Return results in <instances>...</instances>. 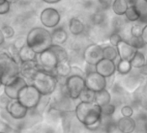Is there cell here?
Segmentation results:
<instances>
[{"label":"cell","mask_w":147,"mask_h":133,"mask_svg":"<svg viewBox=\"0 0 147 133\" xmlns=\"http://www.w3.org/2000/svg\"><path fill=\"white\" fill-rule=\"evenodd\" d=\"M144 22H136L134 24L131 25V30H130V36H135V37H140L142 36V32H143V29L144 27V25H142Z\"/></svg>","instance_id":"cell-30"},{"label":"cell","mask_w":147,"mask_h":133,"mask_svg":"<svg viewBox=\"0 0 147 133\" xmlns=\"http://www.w3.org/2000/svg\"><path fill=\"white\" fill-rule=\"evenodd\" d=\"M51 35H52V39H53V44L62 45L68 39V35L62 27H58L55 29L51 32Z\"/></svg>","instance_id":"cell-20"},{"label":"cell","mask_w":147,"mask_h":133,"mask_svg":"<svg viewBox=\"0 0 147 133\" xmlns=\"http://www.w3.org/2000/svg\"><path fill=\"white\" fill-rule=\"evenodd\" d=\"M20 76V62L10 53L0 52V83L6 86Z\"/></svg>","instance_id":"cell-1"},{"label":"cell","mask_w":147,"mask_h":133,"mask_svg":"<svg viewBox=\"0 0 147 133\" xmlns=\"http://www.w3.org/2000/svg\"><path fill=\"white\" fill-rule=\"evenodd\" d=\"M120 113L122 117H126V118H132V115L134 113L133 108L131 105H123L120 109Z\"/></svg>","instance_id":"cell-36"},{"label":"cell","mask_w":147,"mask_h":133,"mask_svg":"<svg viewBox=\"0 0 147 133\" xmlns=\"http://www.w3.org/2000/svg\"><path fill=\"white\" fill-rule=\"evenodd\" d=\"M0 133H5V132H2V131H0Z\"/></svg>","instance_id":"cell-47"},{"label":"cell","mask_w":147,"mask_h":133,"mask_svg":"<svg viewBox=\"0 0 147 133\" xmlns=\"http://www.w3.org/2000/svg\"><path fill=\"white\" fill-rule=\"evenodd\" d=\"M94 69L98 74L101 75L105 78L113 77L115 72L117 71L114 60H111L105 58H103L94 66Z\"/></svg>","instance_id":"cell-14"},{"label":"cell","mask_w":147,"mask_h":133,"mask_svg":"<svg viewBox=\"0 0 147 133\" xmlns=\"http://www.w3.org/2000/svg\"><path fill=\"white\" fill-rule=\"evenodd\" d=\"M117 129L121 133H132L136 130V122L132 118L122 117L117 121Z\"/></svg>","instance_id":"cell-16"},{"label":"cell","mask_w":147,"mask_h":133,"mask_svg":"<svg viewBox=\"0 0 147 133\" xmlns=\"http://www.w3.org/2000/svg\"><path fill=\"white\" fill-rule=\"evenodd\" d=\"M71 70H72V65L70 63V60H62L58 62L55 69V74L57 76V78L67 79L71 74Z\"/></svg>","instance_id":"cell-18"},{"label":"cell","mask_w":147,"mask_h":133,"mask_svg":"<svg viewBox=\"0 0 147 133\" xmlns=\"http://www.w3.org/2000/svg\"><path fill=\"white\" fill-rule=\"evenodd\" d=\"M27 85V81L22 76H19L11 83L5 86V94L11 99H18L20 91Z\"/></svg>","instance_id":"cell-13"},{"label":"cell","mask_w":147,"mask_h":133,"mask_svg":"<svg viewBox=\"0 0 147 133\" xmlns=\"http://www.w3.org/2000/svg\"><path fill=\"white\" fill-rule=\"evenodd\" d=\"M129 7V4L127 0H113L112 5L113 11L117 16H124Z\"/></svg>","instance_id":"cell-21"},{"label":"cell","mask_w":147,"mask_h":133,"mask_svg":"<svg viewBox=\"0 0 147 133\" xmlns=\"http://www.w3.org/2000/svg\"><path fill=\"white\" fill-rule=\"evenodd\" d=\"M97 2L102 11L109 10L112 7L113 3V0H97Z\"/></svg>","instance_id":"cell-37"},{"label":"cell","mask_w":147,"mask_h":133,"mask_svg":"<svg viewBox=\"0 0 147 133\" xmlns=\"http://www.w3.org/2000/svg\"><path fill=\"white\" fill-rule=\"evenodd\" d=\"M76 118L85 127L92 125L101 120V107L95 102H82L80 101L75 111Z\"/></svg>","instance_id":"cell-3"},{"label":"cell","mask_w":147,"mask_h":133,"mask_svg":"<svg viewBox=\"0 0 147 133\" xmlns=\"http://www.w3.org/2000/svg\"><path fill=\"white\" fill-rule=\"evenodd\" d=\"M41 93L32 85L28 84L19 93L18 100L29 110L36 109L42 99Z\"/></svg>","instance_id":"cell-5"},{"label":"cell","mask_w":147,"mask_h":133,"mask_svg":"<svg viewBox=\"0 0 147 133\" xmlns=\"http://www.w3.org/2000/svg\"><path fill=\"white\" fill-rule=\"evenodd\" d=\"M143 41L144 42L145 45H147V24L144 25V29H143V32H142V36H141Z\"/></svg>","instance_id":"cell-39"},{"label":"cell","mask_w":147,"mask_h":133,"mask_svg":"<svg viewBox=\"0 0 147 133\" xmlns=\"http://www.w3.org/2000/svg\"><path fill=\"white\" fill-rule=\"evenodd\" d=\"M95 93H96L95 92L86 87L82 93V94L80 95L79 100L82 102H94Z\"/></svg>","instance_id":"cell-28"},{"label":"cell","mask_w":147,"mask_h":133,"mask_svg":"<svg viewBox=\"0 0 147 133\" xmlns=\"http://www.w3.org/2000/svg\"><path fill=\"white\" fill-rule=\"evenodd\" d=\"M146 66H147V58H146Z\"/></svg>","instance_id":"cell-45"},{"label":"cell","mask_w":147,"mask_h":133,"mask_svg":"<svg viewBox=\"0 0 147 133\" xmlns=\"http://www.w3.org/2000/svg\"><path fill=\"white\" fill-rule=\"evenodd\" d=\"M68 30L74 36H80L85 32V24L78 17H72L68 22Z\"/></svg>","instance_id":"cell-17"},{"label":"cell","mask_w":147,"mask_h":133,"mask_svg":"<svg viewBox=\"0 0 147 133\" xmlns=\"http://www.w3.org/2000/svg\"><path fill=\"white\" fill-rule=\"evenodd\" d=\"M7 1L10 3V4H15V3H17V2H18L19 0H7Z\"/></svg>","instance_id":"cell-43"},{"label":"cell","mask_w":147,"mask_h":133,"mask_svg":"<svg viewBox=\"0 0 147 133\" xmlns=\"http://www.w3.org/2000/svg\"><path fill=\"white\" fill-rule=\"evenodd\" d=\"M5 111L8 115L13 119L21 120L27 116L29 109L23 105L18 99H11Z\"/></svg>","instance_id":"cell-12"},{"label":"cell","mask_w":147,"mask_h":133,"mask_svg":"<svg viewBox=\"0 0 147 133\" xmlns=\"http://www.w3.org/2000/svg\"><path fill=\"white\" fill-rule=\"evenodd\" d=\"M116 69L119 75H128L132 69L131 61L130 60H119L116 65Z\"/></svg>","instance_id":"cell-25"},{"label":"cell","mask_w":147,"mask_h":133,"mask_svg":"<svg viewBox=\"0 0 147 133\" xmlns=\"http://www.w3.org/2000/svg\"><path fill=\"white\" fill-rule=\"evenodd\" d=\"M40 21L44 27L53 29L55 27H57V25L59 24L61 21V15L56 9L49 7L42 10V11L41 12Z\"/></svg>","instance_id":"cell-10"},{"label":"cell","mask_w":147,"mask_h":133,"mask_svg":"<svg viewBox=\"0 0 147 133\" xmlns=\"http://www.w3.org/2000/svg\"><path fill=\"white\" fill-rule=\"evenodd\" d=\"M42 69L37 60H28L20 63V76L24 78L26 81H32L36 74Z\"/></svg>","instance_id":"cell-11"},{"label":"cell","mask_w":147,"mask_h":133,"mask_svg":"<svg viewBox=\"0 0 147 133\" xmlns=\"http://www.w3.org/2000/svg\"><path fill=\"white\" fill-rule=\"evenodd\" d=\"M100 124H101V120H100V121L96 122L95 124H92V125L87 126L86 128H87V129H88V130H97V129L100 127Z\"/></svg>","instance_id":"cell-40"},{"label":"cell","mask_w":147,"mask_h":133,"mask_svg":"<svg viewBox=\"0 0 147 133\" xmlns=\"http://www.w3.org/2000/svg\"><path fill=\"white\" fill-rule=\"evenodd\" d=\"M68 95L73 99H79L80 95L86 88L85 78L78 75H69L64 82Z\"/></svg>","instance_id":"cell-6"},{"label":"cell","mask_w":147,"mask_h":133,"mask_svg":"<svg viewBox=\"0 0 147 133\" xmlns=\"http://www.w3.org/2000/svg\"><path fill=\"white\" fill-rule=\"evenodd\" d=\"M103 47V56L105 59H108L111 60H115L118 56V50L116 48V47L110 45H106V46H102Z\"/></svg>","instance_id":"cell-26"},{"label":"cell","mask_w":147,"mask_h":133,"mask_svg":"<svg viewBox=\"0 0 147 133\" xmlns=\"http://www.w3.org/2000/svg\"><path fill=\"white\" fill-rule=\"evenodd\" d=\"M31 84L42 96H50L58 87V78L55 74L41 69L33 77Z\"/></svg>","instance_id":"cell-4"},{"label":"cell","mask_w":147,"mask_h":133,"mask_svg":"<svg viewBox=\"0 0 147 133\" xmlns=\"http://www.w3.org/2000/svg\"><path fill=\"white\" fill-rule=\"evenodd\" d=\"M125 41L128 42L131 46H133V47H134L136 49H138V50H139V49L144 48V46H146L141 36H140V37H135V36H130L129 38H127Z\"/></svg>","instance_id":"cell-29"},{"label":"cell","mask_w":147,"mask_h":133,"mask_svg":"<svg viewBox=\"0 0 147 133\" xmlns=\"http://www.w3.org/2000/svg\"><path fill=\"white\" fill-rule=\"evenodd\" d=\"M1 30L5 37V39H10V38H12L15 35V30L14 29L10 26V25H5L1 28Z\"/></svg>","instance_id":"cell-34"},{"label":"cell","mask_w":147,"mask_h":133,"mask_svg":"<svg viewBox=\"0 0 147 133\" xmlns=\"http://www.w3.org/2000/svg\"><path fill=\"white\" fill-rule=\"evenodd\" d=\"M27 45L30 47L37 54L44 52L51 48L53 45V39L51 32L42 27H36L31 29L27 36Z\"/></svg>","instance_id":"cell-2"},{"label":"cell","mask_w":147,"mask_h":133,"mask_svg":"<svg viewBox=\"0 0 147 133\" xmlns=\"http://www.w3.org/2000/svg\"><path fill=\"white\" fill-rule=\"evenodd\" d=\"M37 60L42 69L45 71L55 74V69L59 62V57L52 47L38 54Z\"/></svg>","instance_id":"cell-7"},{"label":"cell","mask_w":147,"mask_h":133,"mask_svg":"<svg viewBox=\"0 0 147 133\" xmlns=\"http://www.w3.org/2000/svg\"><path fill=\"white\" fill-rule=\"evenodd\" d=\"M144 1H145V2H146V3H147V0H144Z\"/></svg>","instance_id":"cell-46"},{"label":"cell","mask_w":147,"mask_h":133,"mask_svg":"<svg viewBox=\"0 0 147 133\" xmlns=\"http://www.w3.org/2000/svg\"><path fill=\"white\" fill-rule=\"evenodd\" d=\"M116 110V107L114 105H113L112 103L107 104L104 106L101 107V111H102V116L105 117H111L114 114Z\"/></svg>","instance_id":"cell-31"},{"label":"cell","mask_w":147,"mask_h":133,"mask_svg":"<svg viewBox=\"0 0 147 133\" xmlns=\"http://www.w3.org/2000/svg\"><path fill=\"white\" fill-rule=\"evenodd\" d=\"M27 44V40H26V37H24V36H21V37H18L15 40V42L11 44V46L13 47L14 49H16L18 52L22 48H24L25 45Z\"/></svg>","instance_id":"cell-32"},{"label":"cell","mask_w":147,"mask_h":133,"mask_svg":"<svg viewBox=\"0 0 147 133\" xmlns=\"http://www.w3.org/2000/svg\"><path fill=\"white\" fill-rule=\"evenodd\" d=\"M86 87L98 93L104 89H107V80L101 75L98 74L95 70L88 72L85 77Z\"/></svg>","instance_id":"cell-9"},{"label":"cell","mask_w":147,"mask_h":133,"mask_svg":"<svg viewBox=\"0 0 147 133\" xmlns=\"http://www.w3.org/2000/svg\"><path fill=\"white\" fill-rule=\"evenodd\" d=\"M108 40H109V42H110V44H111L112 46L116 47L117 44H118L121 40H123V37H122V36H121L119 33L113 32V33H112V34L109 36Z\"/></svg>","instance_id":"cell-33"},{"label":"cell","mask_w":147,"mask_h":133,"mask_svg":"<svg viewBox=\"0 0 147 133\" xmlns=\"http://www.w3.org/2000/svg\"><path fill=\"white\" fill-rule=\"evenodd\" d=\"M111 99H112L111 94L107 89H104V90L100 91V92L95 93L94 102L97 105H99L100 107H102V106H104V105H106L107 104H110Z\"/></svg>","instance_id":"cell-22"},{"label":"cell","mask_w":147,"mask_h":133,"mask_svg":"<svg viewBox=\"0 0 147 133\" xmlns=\"http://www.w3.org/2000/svg\"><path fill=\"white\" fill-rule=\"evenodd\" d=\"M1 86H3V85H2L1 83H0V87H1Z\"/></svg>","instance_id":"cell-44"},{"label":"cell","mask_w":147,"mask_h":133,"mask_svg":"<svg viewBox=\"0 0 147 133\" xmlns=\"http://www.w3.org/2000/svg\"><path fill=\"white\" fill-rule=\"evenodd\" d=\"M11 5L7 0H0V15H5L11 10Z\"/></svg>","instance_id":"cell-35"},{"label":"cell","mask_w":147,"mask_h":133,"mask_svg":"<svg viewBox=\"0 0 147 133\" xmlns=\"http://www.w3.org/2000/svg\"><path fill=\"white\" fill-rule=\"evenodd\" d=\"M92 22L94 26L96 27H102L104 24H106L107 22V17L104 12H96L92 17Z\"/></svg>","instance_id":"cell-27"},{"label":"cell","mask_w":147,"mask_h":133,"mask_svg":"<svg viewBox=\"0 0 147 133\" xmlns=\"http://www.w3.org/2000/svg\"><path fill=\"white\" fill-rule=\"evenodd\" d=\"M131 64L132 69H135L139 70L142 68H144V66H146V58L144 54L139 50H138L135 55L133 56V58L131 59Z\"/></svg>","instance_id":"cell-23"},{"label":"cell","mask_w":147,"mask_h":133,"mask_svg":"<svg viewBox=\"0 0 147 133\" xmlns=\"http://www.w3.org/2000/svg\"><path fill=\"white\" fill-rule=\"evenodd\" d=\"M38 54L27 44L18 51V60L21 62L37 60Z\"/></svg>","instance_id":"cell-19"},{"label":"cell","mask_w":147,"mask_h":133,"mask_svg":"<svg viewBox=\"0 0 147 133\" xmlns=\"http://www.w3.org/2000/svg\"><path fill=\"white\" fill-rule=\"evenodd\" d=\"M82 57L88 65L95 66L104 58L103 47L98 43H91L85 48L82 53Z\"/></svg>","instance_id":"cell-8"},{"label":"cell","mask_w":147,"mask_h":133,"mask_svg":"<svg viewBox=\"0 0 147 133\" xmlns=\"http://www.w3.org/2000/svg\"><path fill=\"white\" fill-rule=\"evenodd\" d=\"M125 16L126 20L131 23L138 22L141 19V13L136 5H129Z\"/></svg>","instance_id":"cell-24"},{"label":"cell","mask_w":147,"mask_h":133,"mask_svg":"<svg viewBox=\"0 0 147 133\" xmlns=\"http://www.w3.org/2000/svg\"><path fill=\"white\" fill-rule=\"evenodd\" d=\"M146 128H147V125H146Z\"/></svg>","instance_id":"cell-48"},{"label":"cell","mask_w":147,"mask_h":133,"mask_svg":"<svg viewBox=\"0 0 147 133\" xmlns=\"http://www.w3.org/2000/svg\"><path fill=\"white\" fill-rule=\"evenodd\" d=\"M70 75H78V76H82L85 78L86 73L82 69H80L78 66H72V70H71Z\"/></svg>","instance_id":"cell-38"},{"label":"cell","mask_w":147,"mask_h":133,"mask_svg":"<svg viewBox=\"0 0 147 133\" xmlns=\"http://www.w3.org/2000/svg\"><path fill=\"white\" fill-rule=\"evenodd\" d=\"M43 2L47 3V4H50V5H53V4H57L59 3L61 0H42Z\"/></svg>","instance_id":"cell-42"},{"label":"cell","mask_w":147,"mask_h":133,"mask_svg":"<svg viewBox=\"0 0 147 133\" xmlns=\"http://www.w3.org/2000/svg\"><path fill=\"white\" fill-rule=\"evenodd\" d=\"M5 41V36H4V34H3L1 29H0V46L4 44Z\"/></svg>","instance_id":"cell-41"},{"label":"cell","mask_w":147,"mask_h":133,"mask_svg":"<svg viewBox=\"0 0 147 133\" xmlns=\"http://www.w3.org/2000/svg\"><path fill=\"white\" fill-rule=\"evenodd\" d=\"M118 50L119 57L120 60H131L133 56L135 55L138 49H136L133 46H131L128 42L125 40H121L116 46Z\"/></svg>","instance_id":"cell-15"}]
</instances>
